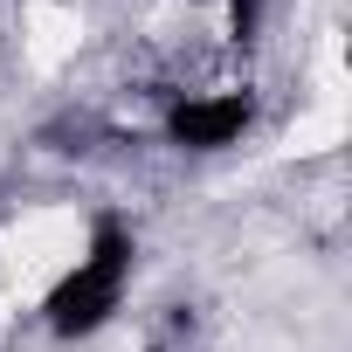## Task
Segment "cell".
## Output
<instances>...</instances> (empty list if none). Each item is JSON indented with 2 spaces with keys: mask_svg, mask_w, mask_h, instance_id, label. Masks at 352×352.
Instances as JSON below:
<instances>
[{
  "mask_svg": "<svg viewBox=\"0 0 352 352\" xmlns=\"http://www.w3.org/2000/svg\"><path fill=\"white\" fill-rule=\"evenodd\" d=\"M131 263H138V235H131L124 221H97L90 242H83V256L49 283V297H42V324H49L56 338H69V345L97 338V331L124 311Z\"/></svg>",
  "mask_w": 352,
  "mask_h": 352,
  "instance_id": "obj_1",
  "label": "cell"
},
{
  "mask_svg": "<svg viewBox=\"0 0 352 352\" xmlns=\"http://www.w3.org/2000/svg\"><path fill=\"white\" fill-rule=\"evenodd\" d=\"M256 124V90H173L166 111H159V138L166 145H180V152H228L242 145Z\"/></svg>",
  "mask_w": 352,
  "mask_h": 352,
  "instance_id": "obj_2",
  "label": "cell"
},
{
  "mask_svg": "<svg viewBox=\"0 0 352 352\" xmlns=\"http://www.w3.org/2000/svg\"><path fill=\"white\" fill-rule=\"evenodd\" d=\"M221 14H228V35L235 42H256L263 21H270V0H221Z\"/></svg>",
  "mask_w": 352,
  "mask_h": 352,
  "instance_id": "obj_3",
  "label": "cell"
}]
</instances>
